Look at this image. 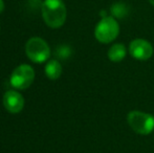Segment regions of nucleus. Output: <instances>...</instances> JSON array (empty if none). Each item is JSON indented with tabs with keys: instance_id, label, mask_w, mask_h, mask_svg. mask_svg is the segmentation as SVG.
Wrapping results in <instances>:
<instances>
[{
	"instance_id": "6e6552de",
	"label": "nucleus",
	"mask_w": 154,
	"mask_h": 153,
	"mask_svg": "<svg viewBox=\"0 0 154 153\" xmlns=\"http://www.w3.org/2000/svg\"><path fill=\"white\" fill-rule=\"evenodd\" d=\"M108 59L111 62L118 63L121 62L127 55V48L123 43H116L113 44L108 49Z\"/></svg>"
},
{
	"instance_id": "20e7f679",
	"label": "nucleus",
	"mask_w": 154,
	"mask_h": 153,
	"mask_svg": "<svg viewBox=\"0 0 154 153\" xmlns=\"http://www.w3.org/2000/svg\"><path fill=\"white\" fill-rule=\"evenodd\" d=\"M25 53L31 61L35 63H43L51 56V48L46 41L39 37H34L26 42Z\"/></svg>"
},
{
	"instance_id": "0eeeda50",
	"label": "nucleus",
	"mask_w": 154,
	"mask_h": 153,
	"mask_svg": "<svg viewBox=\"0 0 154 153\" xmlns=\"http://www.w3.org/2000/svg\"><path fill=\"white\" fill-rule=\"evenodd\" d=\"M3 106L8 112L19 113L24 107V99L16 90H8L3 96Z\"/></svg>"
},
{
	"instance_id": "9d476101",
	"label": "nucleus",
	"mask_w": 154,
	"mask_h": 153,
	"mask_svg": "<svg viewBox=\"0 0 154 153\" xmlns=\"http://www.w3.org/2000/svg\"><path fill=\"white\" fill-rule=\"evenodd\" d=\"M3 10H4V2L3 0H0V14L3 12Z\"/></svg>"
},
{
	"instance_id": "f03ea898",
	"label": "nucleus",
	"mask_w": 154,
	"mask_h": 153,
	"mask_svg": "<svg viewBox=\"0 0 154 153\" xmlns=\"http://www.w3.org/2000/svg\"><path fill=\"white\" fill-rule=\"evenodd\" d=\"M120 34L119 22L111 16L103 17L94 29V37L99 42L108 44L118 38Z\"/></svg>"
},
{
	"instance_id": "423d86ee",
	"label": "nucleus",
	"mask_w": 154,
	"mask_h": 153,
	"mask_svg": "<svg viewBox=\"0 0 154 153\" xmlns=\"http://www.w3.org/2000/svg\"><path fill=\"white\" fill-rule=\"evenodd\" d=\"M154 49L149 41L145 39H134L129 44V54L140 61L149 60L153 56Z\"/></svg>"
},
{
	"instance_id": "39448f33",
	"label": "nucleus",
	"mask_w": 154,
	"mask_h": 153,
	"mask_svg": "<svg viewBox=\"0 0 154 153\" xmlns=\"http://www.w3.org/2000/svg\"><path fill=\"white\" fill-rule=\"evenodd\" d=\"M35 79L34 68L29 64H22L15 68L11 75V85L16 89L24 90L32 85Z\"/></svg>"
},
{
	"instance_id": "1a4fd4ad",
	"label": "nucleus",
	"mask_w": 154,
	"mask_h": 153,
	"mask_svg": "<svg viewBox=\"0 0 154 153\" xmlns=\"http://www.w3.org/2000/svg\"><path fill=\"white\" fill-rule=\"evenodd\" d=\"M62 74V66L56 60H51V61L47 62L45 65V75L48 79L51 80H57L59 79Z\"/></svg>"
},
{
	"instance_id": "9b49d317",
	"label": "nucleus",
	"mask_w": 154,
	"mask_h": 153,
	"mask_svg": "<svg viewBox=\"0 0 154 153\" xmlns=\"http://www.w3.org/2000/svg\"><path fill=\"white\" fill-rule=\"evenodd\" d=\"M149 2H150V4L152 6H154V0H149Z\"/></svg>"
},
{
	"instance_id": "f257e3e1",
	"label": "nucleus",
	"mask_w": 154,
	"mask_h": 153,
	"mask_svg": "<svg viewBox=\"0 0 154 153\" xmlns=\"http://www.w3.org/2000/svg\"><path fill=\"white\" fill-rule=\"evenodd\" d=\"M67 11L62 0H45L42 4V17L47 26L59 29L66 21Z\"/></svg>"
},
{
	"instance_id": "7ed1b4c3",
	"label": "nucleus",
	"mask_w": 154,
	"mask_h": 153,
	"mask_svg": "<svg viewBox=\"0 0 154 153\" xmlns=\"http://www.w3.org/2000/svg\"><path fill=\"white\" fill-rule=\"evenodd\" d=\"M127 123L138 134L147 135L154 130V115L140 110L130 111L127 115Z\"/></svg>"
}]
</instances>
